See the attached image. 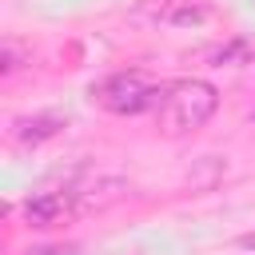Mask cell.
Instances as JSON below:
<instances>
[{
	"mask_svg": "<svg viewBox=\"0 0 255 255\" xmlns=\"http://www.w3.org/2000/svg\"><path fill=\"white\" fill-rule=\"evenodd\" d=\"M155 16H159V20H167V24H195V20H203V16H207V8L187 4V0H163V4L155 8Z\"/></svg>",
	"mask_w": 255,
	"mask_h": 255,
	"instance_id": "obj_6",
	"label": "cell"
},
{
	"mask_svg": "<svg viewBox=\"0 0 255 255\" xmlns=\"http://www.w3.org/2000/svg\"><path fill=\"white\" fill-rule=\"evenodd\" d=\"M239 247H243V251H255V231H247V235H239Z\"/></svg>",
	"mask_w": 255,
	"mask_h": 255,
	"instance_id": "obj_9",
	"label": "cell"
},
{
	"mask_svg": "<svg viewBox=\"0 0 255 255\" xmlns=\"http://www.w3.org/2000/svg\"><path fill=\"white\" fill-rule=\"evenodd\" d=\"M64 128H68V116H60V112H36V116H20V120H12L8 135H12L20 147H40V143L56 139Z\"/></svg>",
	"mask_w": 255,
	"mask_h": 255,
	"instance_id": "obj_4",
	"label": "cell"
},
{
	"mask_svg": "<svg viewBox=\"0 0 255 255\" xmlns=\"http://www.w3.org/2000/svg\"><path fill=\"white\" fill-rule=\"evenodd\" d=\"M167 84H155L147 72L139 68H128V72H112L104 76L100 84H92V100L112 112V116H139V112H151L159 108Z\"/></svg>",
	"mask_w": 255,
	"mask_h": 255,
	"instance_id": "obj_2",
	"label": "cell"
},
{
	"mask_svg": "<svg viewBox=\"0 0 255 255\" xmlns=\"http://www.w3.org/2000/svg\"><path fill=\"white\" fill-rule=\"evenodd\" d=\"M28 255H76V247H40V251H28Z\"/></svg>",
	"mask_w": 255,
	"mask_h": 255,
	"instance_id": "obj_8",
	"label": "cell"
},
{
	"mask_svg": "<svg viewBox=\"0 0 255 255\" xmlns=\"http://www.w3.org/2000/svg\"><path fill=\"white\" fill-rule=\"evenodd\" d=\"M72 191H76L80 215H88V211H104V207H112L116 199H124L128 183H124V179H112V175H96V179L72 183Z\"/></svg>",
	"mask_w": 255,
	"mask_h": 255,
	"instance_id": "obj_5",
	"label": "cell"
},
{
	"mask_svg": "<svg viewBox=\"0 0 255 255\" xmlns=\"http://www.w3.org/2000/svg\"><path fill=\"white\" fill-rule=\"evenodd\" d=\"M16 68H24V48L16 40H4V48H0V72L12 76Z\"/></svg>",
	"mask_w": 255,
	"mask_h": 255,
	"instance_id": "obj_7",
	"label": "cell"
},
{
	"mask_svg": "<svg viewBox=\"0 0 255 255\" xmlns=\"http://www.w3.org/2000/svg\"><path fill=\"white\" fill-rule=\"evenodd\" d=\"M72 215H80L72 183H64V187H44V191H32V195L24 199V223H28V227H56V223H64V219H72Z\"/></svg>",
	"mask_w": 255,
	"mask_h": 255,
	"instance_id": "obj_3",
	"label": "cell"
},
{
	"mask_svg": "<svg viewBox=\"0 0 255 255\" xmlns=\"http://www.w3.org/2000/svg\"><path fill=\"white\" fill-rule=\"evenodd\" d=\"M215 108H219L215 84L187 76V80L167 84V92H163V100L155 108V124H159V131L167 139H183V135L207 128V120L215 116Z\"/></svg>",
	"mask_w": 255,
	"mask_h": 255,
	"instance_id": "obj_1",
	"label": "cell"
},
{
	"mask_svg": "<svg viewBox=\"0 0 255 255\" xmlns=\"http://www.w3.org/2000/svg\"><path fill=\"white\" fill-rule=\"evenodd\" d=\"M247 120H251V124H255V104H251V108H247Z\"/></svg>",
	"mask_w": 255,
	"mask_h": 255,
	"instance_id": "obj_10",
	"label": "cell"
}]
</instances>
